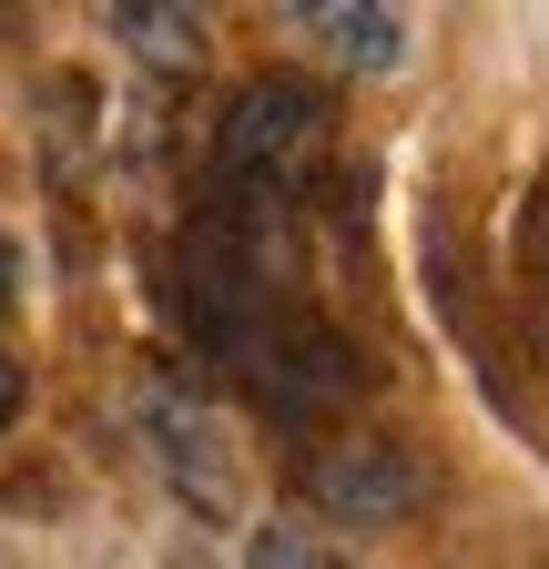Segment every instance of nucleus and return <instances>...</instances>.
I'll list each match as a JSON object with an SVG mask.
<instances>
[{
	"instance_id": "nucleus-1",
	"label": "nucleus",
	"mask_w": 549,
	"mask_h": 569,
	"mask_svg": "<svg viewBox=\"0 0 549 569\" xmlns=\"http://www.w3.org/2000/svg\"><path fill=\"white\" fill-rule=\"evenodd\" d=\"M306 498L326 519H347V529H397L428 498V468H418V448H397V438H336L306 468Z\"/></svg>"
},
{
	"instance_id": "nucleus-3",
	"label": "nucleus",
	"mask_w": 549,
	"mask_h": 569,
	"mask_svg": "<svg viewBox=\"0 0 549 569\" xmlns=\"http://www.w3.org/2000/svg\"><path fill=\"white\" fill-rule=\"evenodd\" d=\"M153 448H163L173 488L193 498L203 519H224V509H234V478H224V448H214V427H203V407H183V397H153Z\"/></svg>"
},
{
	"instance_id": "nucleus-8",
	"label": "nucleus",
	"mask_w": 549,
	"mask_h": 569,
	"mask_svg": "<svg viewBox=\"0 0 549 569\" xmlns=\"http://www.w3.org/2000/svg\"><path fill=\"white\" fill-rule=\"evenodd\" d=\"M0 306H11V254H0Z\"/></svg>"
},
{
	"instance_id": "nucleus-7",
	"label": "nucleus",
	"mask_w": 549,
	"mask_h": 569,
	"mask_svg": "<svg viewBox=\"0 0 549 569\" xmlns=\"http://www.w3.org/2000/svg\"><path fill=\"white\" fill-rule=\"evenodd\" d=\"M21 397H31V377H21V356H0V427L21 417Z\"/></svg>"
},
{
	"instance_id": "nucleus-6",
	"label": "nucleus",
	"mask_w": 549,
	"mask_h": 569,
	"mask_svg": "<svg viewBox=\"0 0 549 569\" xmlns=\"http://www.w3.org/2000/svg\"><path fill=\"white\" fill-rule=\"evenodd\" d=\"M244 569H336V559H326V549H316L306 529H286V519H264V529L244 539Z\"/></svg>"
},
{
	"instance_id": "nucleus-2",
	"label": "nucleus",
	"mask_w": 549,
	"mask_h": 569,
	"mask_svg": "<svg viewBox=\"0 0 549 569\" xmlns=\"http://www.w3.org/2000/svg\"><path fill=\"white\" fill-rule=\"evenodd\" d=\"M306 142H316V82H296V71H254V82L224 102V122H214V163L244 183V173H286Z\"/></svg>"
},
{
	"instance_id": "nucleus-4",
	"label": "nucleus",
	"mask_w": 549,
	"mask_h": 569,
	"mask_svg": "<svg viewBox=\"0 0 549 569\" xmlns=\"http://www.w3.org/2000/svg\"><path fill=\"white\" fill-rule=\"evenodd\" d=\"M336 61H357V71H387L397 51H407V21L387 11V0H306V11H296Z\"/></svg>"
},
{
	"instance_id": "nucleus-5",
	"label": "nucleus",
	"mask_w": 549,
	"mask_h": 569,
	"mask_svg": "<svg viewBox=\"0 0 549 569\" xmlns=\"http://www.w3.org/2000/svg\"><path fill=\"white\" fill-rule=\"evenodd\" d=\"M112 31H122V51H143L153 71H203V11H173V0H122Z\"/></svg>"
}]
</instances>
